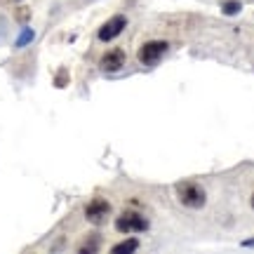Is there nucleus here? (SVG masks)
<instances>
[{
  "instance_id": "1",
  "label": "nucleus",
  "mask_w": 254,
  "mask_h": 254,
  "mask_svg": "<svg viewBox=\"0 0 254 254\" xmlns=\"http://www.w3.org/2000/svg\"><path fill=\"white\" fill-rule=\"evenodd\" d=\"M174 193H177L179 205H184V207H189V209H200V207H205V202H207V193H205V189L198 182L177 184Z\"/></svg>"
},
{
  "instance_id": "2",
  "label": "nucleus",
  "mask_w": 254,
  "mask_h": 254,
  "mask_svg": "<svg viewBox=\"0 0 254 254\" xmlns=\"http://www.w3.org/2000/svg\"><path fill=\"white\" fill-rule=\"evenodd\" d=\"M167 50H170L167 40H146L144 45L136 50V62L144 64V66H153L163 59Z\"/></svg>"
},
{
  "instance_id": "3",
  "label": "nucleus",
  "mask_w": 254,
  "mask_h": 254,
  "mask_svg": "<svg viewBox=\"0 0 254 254\" xmlns=\"http://www.w3.org/2000/svg\"><path fill=\"white\" fill-rule=\"evenodd\" d=\"M146 228H148V219L144 214H139V212H132V209H127L123 212L118 219H116V231L118 233H144Z\"/></svg>"
},
{
  "instance_id": "4",
  "label": "nucleus",
  "mask_w": 254,
  "mask_h": 254,
  "mask_svg": "<svg viewBox=\"0 0 254 254\" xmlns=\"http://www.w3.org/2000/svg\"><path fill=\"white\" fill-rule=\"evenodd\" d=\"M111 217V202L106 198H92L87 205H85V219L94 224V226H101L106 224V219Z\"/></svg>"
},
{
  "instance_id": "5",
  "label": "nucleus",
  "mask_w": 254,
  "mask_h": 254,
  "mask_svg": "<svg viewBox=\"0 0 254 254\" xmlns=\"http://www.w3.org/2000/svg\"><path fill=\"white\" fill-rule=\"evenodd\" d=\"M125 26H127V17H125V14H113V17L106 19V21L99 26L97 38H99L101 43H111V40H116V38L125 31Z\"/></svg>"
},
{
  "instance_id": "6",
  "label": "nucleus",
  "mask_w": 254,
  "mask_h": 254,
  "mask_svg": "<svg viewBox=\"0 0 254 254\" xmlns=\"http://www.w3.org/2000/svg\"><path fill=\"white\" fill-rule=\"evenodd\" d=\"M125 64H127V55H125V50H123V47H111V50H106V52L101 55V59H99L101 71H109V73L120 71Z\"/></svg>"
},
{
  "instance_id": "7",
  "label": "nucleus",
  "mask_w": 254,
  "mask_h": 254,
  "mask_svg": "<svg viewBox=\"0 0 254 254\" xmlns=\"http://www.w3.org/2000/svg\"><path fill=\"white\" fill-rule=\"evenodd\" d=\"M134 250H139V240H123V243H118V245L111 247V252H134Z\"/></svg>"
},
{
  "instance_id": "8",
  "label": "nucleus",
  "mask_w": 254,
  "mask_h": 254,
  "mask_svg": "<svg viewBox=\"0 0 254 254\" xmlns=\"http://www.w3.org/2000/svg\"><path fill=\"white\" fill-rule=\"evenodd\" d=\"M99 238L97 236H92L90 240H85V243H82L80 247H78V252H97V250H99Z\"/></svg>"
},
{
  "instance_id": "9",
  "label": "nucleus",
  "mask_w": 254,
  "mask_h": 254,
  "mask_svg": "<svg viewBox=\"0 0 254 254\" xmlns=\"http://www.w3.org/2000/svg\"><path fill=\"white\" fill-rule=\"evenodd\" d=\"M221 7H224V14H238V12H240V7H243V5H240L238 0H226V2H224Z\"/></svg>"
},
{
  "instance_id": "10",
  "label": "nucleus",
  "mask_w": 254,
  "mask_h": 254,
  "mask_svg": "<svg viewBox=\"0 0 254 254\" xmlns=\"http://www.w3.org/2000/svg\"><path fill=\"white\" fill-rule=\"evenodd\" d=\"M31 40H33V31H31V28H26V31H24V33L19 36V40H17V47H24V45H26V43H31Z\"/></svg>"
},
{
  "instance_id": "11",
  "label": "nucleus",
  "mask_w": 254,
  "mask_h": 254,
  "mask_svg": "<svg viewBox=\"0 0 254 254\" xmlns=\"http://www.w3.org/2000/svg\"><path fill=\"white\" fill-rule=\"evenodd\" d=\"M250 202H252V209H254V193H252V198H250Z\"/></svg>"
}]
</instances>
